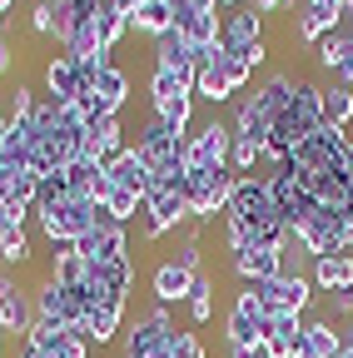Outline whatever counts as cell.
<instances>
[{
	"mask_svg": "<svg viewBox=\"0 0 353 358\" xmlns=\"http://www.w3.org/2000/svg\"><path fill=\"white\" fill-rule=\"evenodd\" d=\"M189 219V204H185V169H169V174H154L150 179V194H145V239H159L169 229H180Z\"/></svg>",
	"mask_w": 353,
	"mask_h": 358,
	"instance_id": "6da1fadb",
	"label": "cell"
},
{
	"mask_svg": "<svg viewBox=\"0 0 353 358\" xmlns=\"http://www.w3.org/2000/svg\"><path fill=\"white\" fill-rule=\"evenodd\" d=\"M229 194H234V169H185V204L189 219L214 224L229 214Z\"/></svg>",
	"mask_w": 353,
	"mask_h": 358,
	"instance_id": "7a4b0ae2",
	"label": "cell"
},
{
	"mask_svg": "<svg viewBox=\"0 0 353 358\" xmlns=\"http://www.w3.org/2000/svg\"><path fill=\"white\" fill-rule=\"evenodd\" d=\"M150 105H154V120H164L169 129H189L194 120V85H185L180 75L169 70H150ZM189 140V134H185Z\"/></svg>",
	"mask_w": 353,
	"mask_h": 358,
	"instance_id": "3957f363",
	"label": "cell"
},
{
	"mask_svg": "<svg viewBox=\"0 0 353 358\" xmlns=\"http://www.w3.org/2000/svg\"><path fill=\"white\" fill-rule=\"evenodd\" d=\"M269 308H264L259 299H254V289L244 284L239 294H234V308H229V319H224V338H229V348H264V338H269Z\"/></svg>",
	"mask_w": 353,
	"mask_h": 358,
	"instance_id": "277c9868",
	"label": "cell"
},
{
	"mask_svg": "<svg viewBox=\"0 0 353 358\" xmlns=\"http://www.w3.org/2000/svg\"><path fill=\"white\" fill-rule=\"evenodd\" d=\"M303 244H308V254L314 259H324V254H348L353 244H348V209H314L298 229H294Z\"/></svg>",
	"mask_w": 353,
	"mask_h": 358,
	"instance_id": "5b68a950",
	"label": "cell"
},
{
	"mask_svg": "<svg viewBox=\"0 0 353 358\" xmlns=\"http://www.w3.org/2000/svg\"><path fill=\"white\" fill-rule=\"evenodd\" d=\"M229 150H234V129L204 120L185 140V169H229Z\"/></svg>",
	"mask_w": 353,
	"mask_h": 358,
	"instance_id": "8992f818",
	"label": "cell"
},
{
	"mask_svg": "<svg viewBox=\"0 0 353 358\" xmlns=\"http://www.w3.org/2000/svg\"><path fill=\"white\" fill-rule=\"evenodd\" d=\"M249 289H254V299L264 308H269V319H279V313H303L308 299H314V279L294 274V268H284V274L269 279V284H249Z\"/></svg>",
	"mask_w": 353,
	"mask_h": 358,
	"instance_id": "52a82bcc",
	"label": "cell"
},
{
	"mask_svg": "<svg viewBox=\"0 0 353 358\" xmlns=\"http://www.w3.org/2000/svg\"><path fill=\"white\" fill-rule=\"evenodd\" d=\"M150 164V174H169V169H185V134L180 129H169L164 120H150L145 134H140V145H135Z\"/></svg>",
	"mask_w": 353,
	"mask_h": 358,
	"instance_id": "ba28073f",
	"label": "cell"
},
{
	"mask_svg": "<svg viewBox=\"0 0 353 358\" xmlns=\"http://www.w3.org/2000/svg\"><path fill=\"white\" fill-rule=\"evenodd\" d=\"M343 150H348V129H338V124H319L308 140L289 155V164H298V169H338L343 164Z\"/></svg>",
	"mask_w": 353,
	"mask_h": 358,
	"instance_id": "9c48e42d",
	"label": "cell"
},
{
	"mask_svg": "<svg viewBox=\"0 0 353 358\" xmlns=\"http://www.w3.org/2000/svg\"><path fill=\"white\" fill-rule=\"evenodd\" d=\"M264 179H269V194H274V209H279V219L289 224V229H298V224H303L308 214L319 209V199L308 194V189L298 185V179H294V174H289L284 164H279V169H269Z\"/></svg>",
	"mask_w": 353,
	"mask_h": 358,
	"instance_id": "30bf717a",
	"label": "cell"
},
{
	"mask_svg": "<svg viewBox=\"0 0 353 358\" xmlns=\"http://www.w3.org/2000/svg\"><path fill=\"white\" fill-rule=\"evenodd\" d=\"M75 254L85 259V264H110V259H129V229L124 224H115L105 209H100V224L90 234H85L80 244H75Z\"/></svg>",
	"mask_w": 353,
	"mask_h": 358,
	"instance_id": "8fae6325",
	"label": "cell"
},
{
	"mask_svg": "<svg viewBox=\"0 0 353 358\" xmlns=\"http://www.w3.org/2000/svg\"><path fill=\"white\" fill-rule=\"evenodd\" d=\"M194 95L209 100V105L234 95L229 70H224V45H204V50H194Z\"/></svg>",
	"mask_w": 353,
	"mask_h": 358,
	"instance_id": "7c38bea8",
	"label": "cell"
},
{
	"mask_svg": "<svg viewBox=\"0 0 353 358\" xmlns=\"http://www.w3.org/2000/svg\"><path fill=\"white\" fill-rule=\"evenodd\" d=\"M169 329H174V324H169L164 303H154L150 313H140V319H135V329L124 334V358H159Z\"/></svg>",
	"mask_w": 353,
	"mask_h": 358,
	"instance_id": "4fadbf2b",
	"label": "cell"
},
{
	"mask_svg": "<svg viewBox=\"0 0 353 358\" xmlns=\"http://www.w3.org/2000/svg\"><path fill=\"white\" fill-rule=\"evenodd\" d=\"M124 150V129H120V115H100L85 124V159L95 164H110L115 155Z\"/></svg>",
	"mask_w": 353,
	"mask_h": 358,
	"instance_id": "5bb4252c",
	"label": "cell"
},
{
	"mask_svg": "<svg viewBox=\"0 0 353 358\" xmlns=\"http://www.w3.org/2000/svg\"><path fill=\"white\" fill-rule=\"evenodd\" d=\"M154 70H169V75H180L185 85H194V45L180 30L159 35L154 40Z\"/></svg>",
	"mask_w": 353,
	"mask_h": 358,
	"instance_id": "9a60e30c",
	"label": "cell"
},
{
	"mask_svg": "<svg viewBox=\"0 0 353 358\" xmlns=\"http://www.w3.org/2000/svg\"><path fill=\"white\" fill-rule=\"evenodd\" d=\"M35 329V303L25 289L0 279V334H30Z\"/></svg>",
	"mask_w": 353,
	"mask_h": 358,
	"instance_id": "2e32d148",
	"label": "cell"
},
{
	"mask_svg": "<svg viewBox=\"0 0 353 358\" xmlns=\"http://www.w3.org/2000/svg\"><path fill=\"white\" fill-rule=\"evenodd\" d=\"M150 289H154V303H189V289H194V274L180 264V259H164L159 268H154V279H150Z\"/></svg>",
	"mask_w": 353,
	"mask_h": 358,
	"instance_id": "e0dca14e",
	"label": "cell"
},
{
	"mask_svg": "<svg viewBox=\"0 0 353 358\" xmlns=\"http://www.w3.org/2000/svg\"><path fill=\"white\" fill-rule=\"evenodd\" d=\"M35 185H40V179H35L30 169H6V174H0V204L15 214V224L30 219V209H35Z\"/></svg>",
	"mask_w": 353,
	"mask_h": 358,
	"instance_id": "ac0fdd59",
	"label": "cell"
},
{
	"mask_svg": "<svg viewBox=\"0 0 353 358\" xmlns=\"http://www.w3.org/2000/svg\"><path fill=\"white\" fill-rule=\"evenodd\" d=\"M269 129H274V110L259 100V90L239 105V115H234V140H249V145H259L264 150V140H269Z\"/></svg>",
	"mask_w": 353,
	"mask_h": 358,
	"instance_id": "d6986e66",
	"label": "cell"
},
{
	"mask_svg": "<svg viewBox=\"0 0 353 358\" xmlns=\"http://www.w3.org/2000/svg\"><path fill=\"white\" fill-rule=\"evenodd\" d=\"M105 174L115 179L120 189H135L140 199L150 194V179H154V174H150V164H145V155H140V150H129V145H124V150L105 164Z\"/></svg>",
	"mask_w": 353,
	"mask_h": 358,
	"instance_id": "ffe728a7",
	"label": "cell"
},
{
	"mask_svg": "<svg viewBox=\"0 0 353 358\" xmlns=\"http://www.w3.org/2000/svg\"><path fill=\"white\" fill-rule=\"evenodd\" d=\"M229 264H234V274H239L244 284H269V279L284 274V254H279V249H244V254H234Z\"/></svg>",
	"mask_w": 353,
	"mask_h": 358,
	"instance_id": "44dd1931",
	"label": "cell"
},
{
	"mask_svg": "<svg viewBox=\"0 0 353 358\" xmlns=\"http://www.w3.org/2000/svg\"><path fill=\"white\" fill-rule=\"evenodd\" d=\"M85 279H90L105 299H124L129 284H135V259H110V264H90L85 268Z\"/></svg>",
	"mask_w": 353,
	"mask_h": 358,
	"instance_id": "7402d4cb",
	"label": "cell"
},
{
	"mask_svg": "<svg viewBox=\"0 0 353 358\" xmlns=\"http://www.w3.org/2000/svg\"><path fill=\"white\" fill-rule=\"evenodd\" d=\"M314 55H319V65H324V70H333V75H338V85H348V90H353V50H348V35H343V30H329V35L314 45Z\"/></svg>",
	"mask_w": 353,
	"mask_h": 358,
	"instance_id": "603a6c76",
	"label": "cell"
},
{
	"mask_svg": "<svg viewBox=\"0 0 353 358\" xmlns=\"http://www.w3.org/2000/svg\"><path fill=\"white\" fill-rule=\"evenodd\" d=\"M120 319H124V299H105V303H100L75 334H80L85 343H95V348H100V343H110V338L120 334Z\"/></svg>",
	"mask_w": 353,
	"mask_h": 358,
	"instance_id": "cb8c5ba5",
	"label": "cell"
},
{
	"mask_svg": "<svg viewBox=\"0 0 353 358\" xmlns=\"http://www.w3.org/2000/svg\"><path fill=\"white\" fill-rule=\"evenodd\" d=\"M298 343H303V313H279V319L269 324L264 353H269V358H294Z\"/></svg>",
	"mask_w": 353,
	"mask_h": 358,
	"instance_id": "d4e9b609",
	"label": "cell"
},
{
	"mask_svg": "<svg viewBox=\"0 0 353 358\" xmlns=\"http://www.w3.org/2000/svg\"><path fill=\"white\" fill-rule=\"evenodd\" d=\"M75 90H80V70H75V60H70V55L45 60V95H50L55 105H70V100H75Z\"/></svg>",
	"mask_w": 353,
	"mask_h": 358,
	"instance_id": "484cf974",
	"label": "cell"
},
{
	"mask_svg": "<svg viewBox=\"0 0 353 358\" xmlns=\"http://www.w3.org/2000/svg\"><path fill=\"white\" fill-rule=\"evenodd\" d=\"M314 284L338 294V289H353V254H324L314 259Z\"/></svg>",
	"mask_w": 353,
	"mask_h": 358,
	"instance_id": "4316f807",
	"label": "cell"
},
{
	"mask_svg": "<svg viewBox=\"0 0 353 358\" xmlns=\"http://www.w3.org/2000/svg\"><path fill=\"white\" fill-rule=\"evenodd\" d=\"M95 95H100L105 115H120V110H124V100H129V75H124L120 65H105V70L95 75Z\"/></svg>",
	"mask_w": 353,
	"mask_h": 358,
	"instance_id": "83f0119b",
	"label": "cell"
},
{
	"mask_svg": "<svg viewBox=\"0 0 353 358\" xmlns=\"http://www.w3.org/2000/svg\"><path fill=\"white\" fill-rule=\"evenodd\" d=\"M129 30H140V35H169L174 30V10H169V0H145V6L129 15Z\"/></svg>",
	"mask_w": 353,
	"mask_h": 358,
	"instance_id": "f1b7e54d",
	"label": "cell"
},
{
	"mask_svg": "<svg viewBox=\"0 0 353 358\" xmlns=\"http://www.w3.org/2000/svg\"><path fill=\"white\" fill-rule=\"evenodd\" d=\"M303 343L314 348L319 358H343V334H333L329 319H308L303 324Z\"/></svg>",
	"mask_w": 353,
	"mask_h": 358,
	"instance_id": "f546056e",
	"label": "cell"
},
{
	"mask_svg": "<svg viewBox=\"0 0 353 358\" xmlns=\"http://www.w3.org/2000/svg\"><path fill=\"white\" fill-rule=\"evenodd\" d=\"M348 120H353V90L348 85H329L324 90V124L348 129Z\"/></svg>",
	"mask_w": 353,
	"mask_h": 358,
	"instance_id": "4dcf8cb0",
	"label": "cell"
},
{
	"mask_svg": "<svg viewBox=\"0 0 353 358\" xmlns=\"http://www.w3.org/2000/svg\"><path fill=\"white\" fill-rule=\"evenodd\" d=\"M189 319L194 324H209L214 319V279L204 274V268L194 274V289H189Z\"/></svg>",
	"mask_w": 353,
	"mask_h": 358,
	"instance_id": "1f68e13d",
	"label": "cell"
},
{
	"mask_svg": "<svg viewBox=\"0 0 353 358\" xmlns=\"http://www.w3.org/2000/svg\"><path fill=\"white\" fill-rule=\"evenodd\" d=\"M140 209H145V199H140L135 189H120V185H115V189H110V199H105V214H110L115 224H129Z\"/></svg>",
	"mask_w": 353,
	"mask_h": 358,
	"instance_id": "d6a6232c",
	"label": "cell"
},
{
	"mask_svg": "<svg viewBox=\"0 0 353 358\" xmlns=\"http://www.w3.org/2000/svg\"><path fill=\"white\" fill-rule=\"evenodd\" d=\"M164 358H204V343L194 329H169L164 338Z\"/></svg>",
	"mask_w": 353,
	"mask_h": 358,
	"instance_id": "836d02e7",
	"label": "cell"
},
{
	"mask_svg": "<svg viewBox=\"0 0 353 358\" xmlns=\"http://www.w3.org/2000/svg\"><path fill=\"white\" fill-rule=\"evenodd\" d=\"M0 259H6V264H25V259H30V239H25L20 224L0 229Z\"/></svg>",
	"mask_w": 353,
	"mask_h": 358,
	"instance_id": "e575fe53",
	"label": "cell"
},
{
	"mask_svg": "<svg viewBox=\"0 0 353 358\" xmlns=\"http://www.w3.org/2000/svg\"><path fill=\"white\" fill-rule=\"evenodd\" d=\"M124 30H129V20H124V15H120V10L110 6V10L100 15V40H105V50H115V45H120V35H124Z\"/></svg>",
	"mask_w": 353,
	"mask_h": 358,
	"instance_id": "d590c367",
	"label": "cell"
},
{
	"mask_svg": "<svg viewBox=\"0 0 353 358\" xmlns=\"http://www.w3.org/2000/svg\"><path fill=\"white\" fill-rule=\"evenodd\" d=\"M50 358H90V343H85L80 334H65V338L50 348Z\"/></svg>",
	"mask_w": 353,
	"mask_h": 358,
	"instance_id": "8d00e7d4",
	"label": "cell"
},
{
	"mask_svg": "<svg viewBox=\"0 0 353 358\" xmlns=\"http://www.w3.org/2000/svg\"><path fill=\"white\" fill-rule=\"evenodd\" d=\"M35 115V90L15 85V95H10V120H30Z\"/></svg>",
	"mask_w": 353,
	"mask_h": 358,
	"instance_id": "74e56055",
	"label": "cell"
},
{
	"mask_svg": "<svg viewBox=\"0 0 353 358\" xmlns=\"http://www.w3.org/2000/svg\"><path fill=\"white\" fill-rule=\"evenodd\" d=\"M30 30L35 35H50L55 30V6H50V0H40V6L30 10Z\"/></svg>",
	"mask_w": 353,
	"mask_h": 358,
	"instance_id": "f35d334b",
	"label": "cell"
},
{
	"mask_svg": "<svg viewBox=\"0 0 353 358\" xmlns=\"http://www.w3.org/2000/svg\"><path fill=\"white\" fill-rule=\"evenodd\" d=\"M224 70H229V85H234V90L249 85V75H254V65H249L244 55H229V50H224Z\"/></svg>",
	"mask_w": 353,
	"mask_h": 358,
	"instance_id": "ab89813d",
	"label": "cell"
},
{
	"mask_svg": "<svg viewBox=\"0 0 353 358\" xmlns=\"http://www.w3.org/2000/svg\"><path fill=\"white\" fill-rule=\"evenodd\" d=\"M174 259H180L189 274H199V234H189V239L180 244V254H174Z\"/></svg>",
	"mask_w": 353,
	"mask_h": 358,
	"instance_id": "60d3db41",
	"label": "cell"
},
{
	"mask_svg": "<svg viewBox=\"0 0 353 358\" xmlns=\"http://www.w3.org/2000/svg\"><path fill=\"white\" fill-rule=\"evenodd\" d=\"M333 313H353V289H338L333 294Z\"/></svg>",
	"mask_w": 353,
	"mask_h": 358,
	"instance_id": "b9f144b4",
	"label": "cell"
},
{
	"mask_svg": "<svg viewBox=\"0 0 353 358\" xmlns=\"http://www.w3.org/2000/svg\"><path fill=\"white\" fill-rule=\"evenodd\" d=\"M249 6H254L259 15H274V10H284V6H289V0H249Z\"/></svg>",
	"mask_w": 353,
	"mask_h": 358,
	"instance_id": "7bdbcfd3",
	"label": "cell"
},
{
	"mask_svg": "<svg viewBox=\"0 0 353 358\" xmlns=\"http://www.w3.org/2000/svg\"><path fill=\"white\" fill-rule=\"evenodd\" d=\"M10 65H15V50H10V40H6V35H0V75H6Z\"/></svg>",
	"mask_w": 353,
	"mask_h": 358,
	"instance_id": "ee69618b",
	"label": "cell"
},
{
	"mask_svg": "<svg viewBox=\"0 0 353 358\" xmlns=\"http://www.w3.org/2000/svg\"><path fill=\"white\" fill-rule=\"evenodd\" d=\"M229 358H269L264 348H229Z\"/></svg>",
	"mask_w": 353,
	"mask_h": 358,
	"instance_id": "f6af8a7d",
	"label": "cell"
},
{
	"mask_svg": "<svg viewBox=\"0 0 353 358\" xmlns=\"http://www.w3.org/2000/svg\"><path fill=\"white\" fill-rule=\"evenodd\" d=\"M338 169H343V174L353 179V140H348V150H343V164H338Z\"/></svg>",
	"mask_w": 353,
	"mask_h": 358,
	"instance_id": "bcb514c9",
	"label": "cell"
},
{
	"mask_svg": "<svg viewBox=\"0 0 353 358\" xmlns=\"http://www.w3.org/2000/svg\"><path fill=\"white\" fill-rule=\"evenodd\" d=\"M6 134H10V115H6V110H0V140H6Z\"/></svg>",
	"mask_w": 353,
	"mask_h": 358,
	"instance_id": "7dc6e473",
	"label": "cell"
},
{
	"mask_svg": "<svg viewBox=\"0 0 353 358\" xmlns=\"http://www.w3.org/2000/svg\"><path fill=\"white\" fill-rule=\"evenodd\" d=\"M6 10H10V0H0V15H6Z\"/></svg>",
	"mask_w": 353,
	"mask_h": 358,
	"instance_id": "c3c4849f",
	"label": "cell"
},
{
	"mask_svg": "<svg viewBox=\"0 0 353 358\" xmlns=\"http://www.w3.org/2000/svg\"><path fill=\"white\" fill-rule=\"evenodd\" d=\"M348 50H353V35H348Z\"/></svg>",
	"mask_w": 353,
	"mask_h": 358,
	"instance_id": "681fc988",
	"label": "cell"
},
{
	"mask_svg": "<svg viewBox=\"0 0 353 358\" xmlns=\"http://www.w3.org/2000/svg\"><path fill=\"white\" fill-rule=\"evenodd\" d=\"M0 174H6V164H0Z\"/></svg>",
	"mask_w": 353,
	"mask_h": 358,
	"instance_id": "f907efd6",
	"label": "cell"
},
{
	"mask_svg": "<svg viewBox=\"0 0 353 358\" xmlns=\"http://www.w3.org/2000/svg\"><path fill=\"white\" fill-rule=\"evenodd\" d=\"M0 348H6V343H0Z\"/></svg>",
	"mask_w": 353,
	"mask_h": 358,
	"instance_id": "816d5d0a",
	"label": "cell"
}]
</instances>
